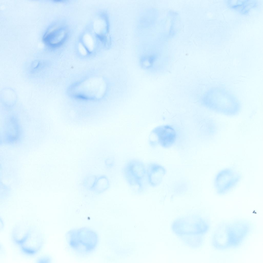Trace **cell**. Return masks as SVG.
<instances>
[{"mask_svg": "<svg viewBox=\"0 0 263 263\" xmlns=\"http://www.w3.org/2000/svg\"><path fill=\"white\" fill-rule=\"evenodd\" d=\"M63 35L61 29H56L46 33L44 36L43 40L48 46L52 47H57L63 41Z\"/></svg>", "mask_w": 263, "mask_h": 263, "instance_id": "obj_7", "label": "cell"}, {"mask_svg": "<svg viewBox=\"0 0 263 263\" xmlns=\"http://www.w3.org/2000/svg\"><path fill=\"white\" fill-rule=\"evenodd\" d=\"M97 176H92L85 178L83 182L84 186L90 191L91 190Z\"/></svg>", "mask_w": 263, "mask_h": 263, "instance_id": "obj_11", "label": "cell"}, {"mask_svg": "<svg viewBox=\"0 0 263 263\" xmlns=\"http://www.w3.org/2000/svg\"><path fill=\"white\" fill-rule=\"evenodd\" d=\"M110 184V181L106 176H97L91 191L97 193H102L109 188Z\"/></svg>", "mask_w": 263, "mask_h": 263, "instance_id": "obj_9", "label": "cell"}, {"mask_svg": "<svg viewBox=\"0 0 263 263\" xmlns=\"http://www.w3.org/2000/svg\"><path fill=\"white\" fill-rule=\"evenodd\" d=\"M240 174L232 169H224L217 174L214 181V185L217 193L226 194L233 188L240 181Z\"/></svg>", "mask_w": 263, "mask_h": 263, "instance_id": "obj_4", "label": "cell"}, {"mask_svg": "<svg viewBox=\"0 0 263 263\" xmlns=\"http://www.w3.org/2000/svg\"><path fill=\"white\" fill-rule=\"evenodd\" d=\"M166 170L162 165L156 163L148 164L146 168V177L148 183L152 187H155L162 182Z\"/></svg>", "mask_w": 263, "mask_h": 263, "instance_id": "obj_6", "label": "cell"}, {"mask_svg": "<svg viewBox=\"0 0 263 263\" xmlns=\"http://www.w3.org/2000/svg\"><path fill=\"white\" fill-rule=\"evenodd\" d=\"M202 235L185 234L181 236V238L186 245L191 247H198L201 245Z\"/></svg>", "mask_w": 263, "mask_h": 263, "instance_id": "obj_10", "label": "cell"}, {"mask_svg": "<svg viewBox=\"0 0 263 263\" xmlns=\"http://www.w3.org/2000/svg\"><path fill=\"white\" fill-rule=\"evenodd\" d=\"M42 243L41 234L31 230L28 236L20 246L21 251L24 254L33 256L40 250Z\"/></svg>", "mask_w": 263, "mask_h": 263, "instance_id": "obj_5", "label": "cell"}, {"mask_svg": "<svg viewBox=\"0 0 263 263\" xmlns=\"http://www.w3.org/2000/svg\"><path fill=\"white\" fill-rule=\"evenodd\" d=\"M67 238L71 247L81 253L85 254L92 251L98 242L96 233L86 228L72 230L67 234Z\"/></svg>", "mask_w": 263, "mask_h": 263, "instance_id": "obj_1", "label": "cell"}, {"mask_svg": "<svg viewBox=\"0 0 263 263\" xmlns=\"http://www.w3.org/2000/svg\"><path fill=\"white\" fill-rule=\"evenodd\" d=\"M51 259L48 256H44L39 258L37 259V263H49L50 262Z\"/></svg>", "mask_w": 263, "mask_h": 263, "instance_id": "obj_12", "label": "cell"}, {"mask_svg": "<svg viewBox=\"0 0 263 263\" xmlns=\"http://www.w3.org/2000/svg\"><path fill=\"white\" fill-rule=\"evenodd\" d=\"M31 230V228L24 224L16 226L12 233V239L13 242L20 245L25 239Z\"/></svg>", "mask_w": 263, "mask_h": 263, "instance_id": "obj_8", "label": "cell"}, {"mask_svg": "<svg viewBox=\"0 0 263 263\" xmlns=\"http://www.w3.org/2000/svg\"><path fill=\"white\" fill-rule=\"evenodd\" d=\"M123 170L128 183L130 186L137 187L139 191H142L146 177V168L144 163L139 161L131 160L124 165Z\"/></svg>", "mask_w": 263, "mask_h": 263, "instance_id": "obj_3", "label": "cell"}, {"mask_svg": "<svg viewBox=\"0 0 263 263\" xmlns=\"http://www.w3.org/2000/svg\"><path fill=\"white\" fill-rule=\"evenodd\" d=\"M172 229L177 236L185 234H201L208 230L206 222L201 217L196 215H190L180 218L173 223Z\"/></svg>", "mask_w": 263, "mask_h": 263, "instance_id": "obj_2", "label": "cell"}]
</instances>
